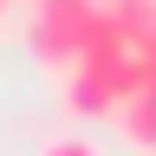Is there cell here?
Returning a JSON list of instances; mask_svg holds the SVG:
<instances>
[{"mask_svg": "<svg viewBox=\"0 0 156 156\" xmlns=\"http://www.w3.org/2000/svg\"><path fill=\"white\" fill-rule=\"evenodd\" d=\"M117 124H124V136H130L136 150H156V98H150V91L124 98V111H117Z\"/></svg>", "mask_w": 156, "mask_h": 156, "instance_id": "obj_2", "label": "cell"}, {"mask_svg": "<svg viewBox=\"0 0 156 156\" xmlns=\"http://www.w3.org/2000/svg\"><path fill=\"white\" fill-rule=\"evenodd\" d=\"M91 20H98V0H26V46L46 65L72 72V58L85 52Z\"/></svg>", "mask_w": 156, "mask_h": 156, "instance_id": "obj_1", "label": "cell"}, {"mask_svg": "<svg viewBox=\"0 0 156 156\" xmlns=\"http://www.w3.org/2000/svg\"><path fill=\"white\" fill-rule=\"evenodd\" d=\"M7 7H13V0H0V20H7Z\"/></svg>", "mask_w": 156, "mask_h": 156, "instance_id": "obj_4", "label": "cell"}, {"mask_svg": "<svg viewBox=\"0 0 156 156\" xmlns=\"http://www.w3.org/2000/svg\"><path fill=\"white\" fill-rule=\"evenodd\" d=\"M39 156H98V143H91V136H52Z\"/></svg>", "mask_w": 156, "mask_h": 156, "instance_id": "obj_3", "label": "cell"}]
</instances>
